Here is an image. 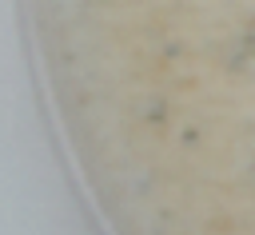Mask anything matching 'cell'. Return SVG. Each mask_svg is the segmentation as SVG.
<instances>
[{
    "label": "cell",
    "instance_id": "1",
    "mask_svg": "<svg viewBox=\"0 0 255 235\" xmlns=\"http://www.w3.org/2000/svg\"><path fill=\"white\" fill-rule=\"evenodd\" d=\"M32 16L116 235H255V0H32Z\"/></svg>",
    "mask_w": 255,
    "mask_h": 235
}]
</instances>
